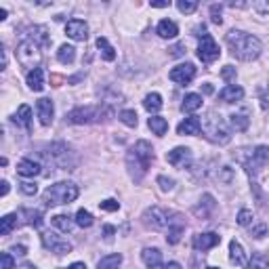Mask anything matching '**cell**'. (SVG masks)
<instances>
[{"label":"cell","instance_id":"6da1fadb","mask_svg":"<svg viewBox=\"0 0 269 269\" xmlns=\"http://www.w3.org/2000/svg\"><path fill=\"white\" fill-rule=\"evenodd\" d=\"M225 40H227L231 55H234L236 59H240V61H253L261 55V51H263V44H261V40L257 38V36L246 34L242 30H231L225 36Z\"/></svg>","mask_w":269,"mask_h":269},{"label":"cell","instance_id":"7a4b0ae2","mask_svg":"<svg viewBox=\"0 0 269 269\" xmlns=\"http://www.w3.org/2000/svg\"><path fill=\"white\" fill-rule=\"evenodd\" d=\"M152 162H154V150L148 141H137L135 148H131L127 154V166L135 181H141L143 175L152 166Z\"/></svg>","mask_w":269,"mask_h":269},{"label":"cell","instance_id":"3957f363","mask_svg":"<svg viewBox=\"0 0 269 269\" xmlns=\"http://www.w3.org/2000/svg\"><path fill=\"white\" fill-rule=\"evenodd\" d=\"M78 198V187L69 181H59L55 185H48L42 193V200L46 206H59V204H69Z\"/></svg>","mask_w":269,"mask_h":269},{"label":"cell","instance_id":"277c9868","mask_svg":"<svg viewBox=\"0 0 269 269\" xmlns=\"http://www.w3.org/2000/svg\"><path fill=\"white\" fill-rule=\"evenodd\" d=\"M112 112L103 105H84V107H76L71 110L65 118L71 124H91V122H99L101 116H110Z\"/></svg>","mask_w":269,"mask_h":269},{"label":"cell","instance_id":"5b68a950","mask_svg":"<svg viewBox=\"0 0 269 269\" xmlns=\"http://www.w3.org/2000/svg\"><path fill=\"white\" fill-rule=\"evenodd\" d=\"M202 129H204L206 137L212 143H221V145H225V143H229V139H231V135H229L227 127L223 124L221 116H217L214 112H208V116L202 122Z\"/></svg>","mask_w":269,"mask_h":269},{"label":"cell","instance_id":"8992f818","mask_svg":"<svg viewBox=\"0 0 269 269\" xmlns=\"http://www.w3.org/2000/svg\"><path fill=\"white\" fill-rule=\"evenodd\" d=\"M17 59H19V63L23 67H30V69H36L42 59V53H40V46L36 44L34 40L26 38L23 42H19V46H17Z\"/></svg>","mask_w":269,"mask_h":269},{"label":"cell","instance_id":"52a82bcc","mask_svg":"<svg viewBox=\"0 0 269 269\" xmlns=\"http://www.w3.org/2000/svg\"><path fill=\"white\" fill-rule=\"evenodd\" d=\"M48 152H51L53 162H55L59 168H63V170H71L76 166V162H78L74 152H71V148H67L65 143H53Z\"/></svg>","mask_w":269,"mask_h":269},{"label":"cell","instance_id":"ba28073f","mask_svg":"<svg viewBox=\"0 0 269 269\" xmlns=\"http://www.w3.org/2000/svg\"><path fill=\"white\" fill-rule=\"evenodd\" d=\"M240 160H242V164L246 166V170L250 175H259L261 168H265L267 162H269V148L267 145H259L255 150H250L248 158H240Z\"/></svg>","mask_w":269,"mask_h":269},{"label":"cell","instance_id":"9c48e42d","mask_svg":"<svg viewBox=\"0 0 269 269\" xmlns=\"http://www.w3.org/2000/svg\"><path fill=\"white\" fill-rule=\"evenodd\" d=\"M170 210L162 208V206H152L143 212V223L152 229H166L170 227Z\"/></svg>","mask_w":269,"mask_h":269},{"label":"cell","instance_id":"30bf717a","mask_svg":"<svg viewBox=\"0 0 269 269\" xmlns=\"http://www.w3.org/2000/svg\"><path fill=\"white\" fill-rule=\"evenodd\" d=\"M200 36V46H198V57L202 63H212V61H217L219 55H221V51L217 46V42H214V38L210 34H206V30Z\"/></svg>","mask_w":269,"mask_h":269},{"label":"cell","instance_id":"8fae6325","mask_svg":"<svg viewBox=\"0 0 269 269\" xmlns=\"http://www.w3.org/2000/svg\"><path fill=\"white\" fill-rule=\"evenodd\" d=\"M42 244L48 250H53L55 255H67V253H71V244L67 240H63L61 236L53 234V231H44V234H42Z\"/></svg>","mask_w":269,"mask_h":269},{"label":"cell","instance_id":"7c38bea8","mask_svg":"<svg viewBox=\"0 0 269 269\" xmlns=\"http://www.w3.org/2000/svg\"><path fill=\"white\" fill-rule=\"evenodd\" d=\"M168 78L177 84H189L195 78V67H193V63H181L170 69Z\"/></svg>","mask_w":269,"mask_h":269},{"label":"cell","instance_id":"4fadbf2b","mask_svg":"<svg viewBox=\"0 0 269 269\" xmlns=\"http://www.w3.org/2000/svg\"><path fill=\"white\" fill-rule=\"evenodd\" d=\"M166 160H168V164H173L175 168H187L191 164V150L189 148H175L173 152L166 154Z\"/></svg>","mask_w":269,"mask_h":269},{"label":"cell","instance_id":"5bb4252c","mask_svg":"<svg viewBox=\"0 0 269 269\" xmlns=\"http://www.w3.org/2000/svg\"><path fill=\"white\" fill-rule=\"evenodd\" d=\"M65 34L69 36L71 40L84 42V40L88 38V26H86L82 19H71V21H67V26H65Z\"/></svg>","mask_w":269,"mask_h":269},{"label":"cell","instance_id":"9a60e30c","mask_svg":"<svg viewBox=\"0 0 269 269\" xmlns=\"http://www.w3.org/2000/svg\"><path fill=\"white\" fill-rule=\"evenodd\" d=\"M36 112H38V118H40V124L42 127H48L53 124V116H55V107H53V101L42 97L36 101Z\"/></svg>","mask_w":269,"mask_h":269},{"label":"cell","instance_id":"2e32d148","mask_svg":"<svg viewBox=\"0 0 269 269\" xmlns=\"http://www.w3.org/2000/svg\"><path fill=\"white\" fill-rule=\"evenodd\" d=\"M221 242L219 234H212V231H206V234H198L193 236V248L195 250H210Z\"/></svg>","mask_w":269,"mask_h":269},{"label":"cell","instance_id":"e0dca14e","mask_svg":"<svg viewBox=\"0 0 269 269\" xmlns=\"http://www.w3.org/2000/svg\"><path fill=\"white\" fill-rule=\"evenodd\" d=\"M200 131H202V120H200V118H195V116L185 118V120L177 127V133H179V135H189V137L200 135Z\"/></svg>","mask_w":269,"mask_h":269},{"label":"cell","instance_id":"ac0fdd59","mask_svg":"<svg viewBox=\"0 0 269 269\" xmlns=\"http://www.w3.org/2000/svg\"><path fill=\"white\" fill-rule=\"evenodd\" d=\"M244 97V88L242 86H236V84H227L223 91L219 93V99L225 101V103H234V101H240Z\"/></svg>","mask_w":269,"mask_h":269},{"label":"cell","instance_id":"d6986e66","mask_svg":"<svg viewBox=\"0 0 269 269\" xmlns=\"http://www.w3.org/2000/svg\"><path fill=\"white\" fill-rule=\"evenodd\" d=\"M17 173H19L21 177H36V175H40V164L34 162V160H30V158H23V160L17 162Z\"/></svg>","mask_w":269,"mask_h":269},{"label":"cell","instance_id":"ffe728a7","mask_svg":"<svg viewBox=\"0 0 269 269\" xmlns=\"http://www.w3.org/2000/svg\"><path fill=\"white\" fill-rule=\"evenodd\" d=\"M28 86L32 88L34 93H40L42 88H44V71L40 67L28 71Z\"/></svg>","mask_w":269,"mask_h":269},{"label":"cell","instance_id":"44dd1931","mask_svg":"<svg viewBox=\"0 0 269 269\" xmlns=\"http://www.w3.org/2000/svg\"><path fill=\"white\" fill-rule=\"evenodd\" d=\"M13 122L30 131L32 129V107L30 105H19V110H17L15 116H13Z\"/></svg>","mask_w":269,"mask_h":269},{"label":"cell","instance_id":"7402d4cb","mask_svg":"<svg viewBox=\"0 0 269 269\" xmlns=\"http://www.w3.org/2000/svg\"><path fill=\"white\" fill-rule=\"evenodd\" d=\"M141 259H143V263H145L150 269H156V267L162 265V253H160L158 248H145L141 253Z\"/></svg>","mask_w":269,"mask_h":269},{"label":"cell","instance_id":"603a6c76","mask_svg":"<svg viewBox=\"0 0 269 269\" xmlns=\"http://www.w3.org/2000/svg\"><path fill=\"white\" fill-rule=\"evenodd\" d=\"M30 40H34L38 46H48L51 44V36L46 34V28L44 26H34L30 30V36H28Z\"/></svg>","mask_w":269,"mask_h":269},{"label":"cell","instance_id":"cb8c5ba5","mask_svg":"<svg viewBox=\"0 0 269 269\" xmlns=\"http://www.w3.org/2000/svg\"><path fill=\"white\" fill-rule=\"evenodd\" d=\"M229 259H231V263H236V265H240V267L246 265L244 248H242V244H240L238 240H231V242H229Z\"/></svg>","mask_w":269,"mask_h":269},{"label":"cell","instance_id":"d4e9b609","mask_svg":"<svg viewBox=\"0 0 269 269\" xmlns=\"http://www.w3.org/2000/svg\"><path fill=\"white\" fill-rule=\"evenodd\" d=\"M156 32H158L160 38H175V36L179 34V28H177L175 21H170V19H162V21L158 23Z\"/></svg>","mask_w":269,"mask_h":269},{"label":"cell","instance_id":"484cf974","mask_svg":"<svg viewBox=\"0 0 269 269\" xmlns=\"http://www.w3.org/2000/svg\"><path fill=\"white\" fill-rule=\"evenodd\" d=\"M148 127L152 129L154 135L164 137L166 131H168V122H166V118H162V116H152V118L148 120Z\"/></svg>","mask_w":269,"mask_h":269},{"label":"cell","instance_id":"4316f807","mask_svg":"<svg viewBox=\"0 0 269 269\" xmlns=\"http://www.w3.org/2000/svg\"><path fill=\"white\" fill-rule=\"evenodd\" d=\"M97 48H99L101 57L105 61H114L116 59V48L107 42V38H103V36H99V38H97Z\"/></svg>","mask_w":269,"mask_h":269},{"label":"cell","instance_id":"83f0119b","mask_svg":"<svg viewBox=\"0 0 269 269\" xmlns=\"http://www.w3.org/2000/svg\"><path fill=\"white\" fill-rule=\"evenodd\" d=\"M57 59L61 63H65V65L74 63V59H76V48L71 46V44H61L59 51H57Z\"/></svg>","mask_w":269,"mask_h":269},{"label":"cell","instance_id":"f1b7e54d","mask_svg":"<svg viewBox=\"0 0 269 269\" xmlns=\"http://www.w3.org/2000/svg\"><path fill=\"white\" fill-rule=\"evenodd\" d=\"M200 107H202V97L195 95V93L185 95V99L181 103V110L183 112H195V110H200Z\"/></svg>","mask_w":269,"mask_h":269},{"label":"cell","instance_id":"f546056e","mask_svg":"<svg viewBox=\"0 0 269 269\" xmlns=\"http://www.w3.org/2000/svg\"><path fill=\"white\" fill-rule=\"evenodd\" d=\"M143 107H145L150 114H156L160 107H162V97H160L158 93H150L145 99H143Z\"/></svg>","mask_w":269,"mask_h":269},{"label":"cell","instance_id":"4dcf8cb0","mask_svg":"<svg viewBox=\"0 0 269 269\" xmlns=\"http://www.w3.org/2000/svg\"><path fill=\"white\" fill-rule=\"evenodd\" d=\"M51 221H53V225H55L59 231H65V234L74 229V221H71V217H67V214H55Z\"/></svg>","mask_w":269,"mask_h":269},{"label":"cell","instance_id":"1f68e13d","mask_svg":"<svg viewBox=\"0 0 269 269\" xmlns=\"http://www.w3.org/2000/svg\"><path fill=\"white\" fill-rule=\"evenodd\" d=\"M120 263H122V255H120V253H118V255H107V257H103V259L99 261L97 269H118Z\"/></svg>","mask_w":269,"mask_h":269},{"label":"cell","instance_id":"d6a6232c","mask_svg":"<svg viewBox=\"0 0 269 269\" xmlns=\"http://www.w3.org/2000/svg\"><path fill=\"white\" fill-rule=\"evenodd\" d=\"M202 200H204V204H200V206H195V208H193V212L198 214V217H208V214H210V210L214 208V198H212L210 193H206V195H204Z\"/></svg>","mask_w":269,"mask_h":269},{"label":"cell","instance_id":"836d02e7","mask_svg":"<svg viewBox=\"0 0 269 269\" xmlns=\"http://www.w3.org/2000/svg\"><path fill=\"white\" fill-rule=\"evenodd\" d=\"M15 225H17V214H5V217L0 219V234L9 236Z\"/></svg>","mask_w":269,"mask_h":269},{"label":"cell","instance_id":"e575fe53","mask_svg":"<svg viewBox=\"0 0 269 269\" xmlns=\"http://www.w3.org/2000/svg\"><path fill=\"white\" fill-rule=\"evenodd\" d=\"M21 214H23V217H28V219H26L28 225H34V227H40V225H42V214H40L38 210L26 208V210H21Z\"/></svg>","mask_w":269,"mask_h":269},{"label":"cell","instance_id":"d590c367","mask_svg":"<svg viewBox=\"0 0 269 269\" xmlns=\"http://www.w3.org/2000/svg\"><path fill=\"white\" fill-rule=\"evenodd\" d=\"M183 236V225H170L166 231V242L168 244H177Z\"/></svg>","mask_w":269,"mask_h":269},{"label":"cell","instance_id":"8d00e7d4","mask_svg":"<svg viewBox=\"0 0 269 269\" xmlns=\"http://www.w3.org/2000/svg\"><path fill=\"white\" fill-rule=\"evenodd\" d=\"M229 122H231V127H234L236 131H246L248 129V118L244 114H231Z\"/></svg>","mask_w":269,"mask_h":269},{"label":"cell","instance_id":"74e56055","mask_svg":"<svg viewBox=\"0 0 269 269\" xmlns=\"http://www.w3.org/2000/svg\"><path fill=\"white\" fill-rule=\"evenodd\" d=\"M120 122H124L127 127L135 129L137 124H139V118H137V114H135L133 110H122V112H120Z\"/></svg>","mask_w":269,"mask_h":269},{"label":"cell","instance_id":"f35d334b","mask_svg":"<svg viewBox=\"0 0 269 269\" xmlns=\"http://www.w3.org/2000/svg\"><path fill=\"white\" fill-rule=\"evenodd\" d=\"M76 225H80V227H91L93 225V214L88 212V210H84V208H80L76 212Z\"/></svg>","mask_w":269,"mask_h":269},{"label":"cell","instance_id":"ab89813d","mask_svg":"<svg viewBox=\"0 0 269 269\" xmlns=\"http://www.w3.org/2000/svg\"><path fill=\"white\" fill-rule=\"evenodd\" d=\"M177 9L181 13H193L195 9H198V3H195V0H179Z\"/></svg>","mask_w":269,"mask_h":269},{"label":"cell","instance_id":"60d3db41","mask_svg":"<svg viewBox=\"0 0 269 269\" xmlns=\"http://www.w3.org/2000/svg\"><path fill=\"white\" fill-rule=\"evenodd\" d=\"M250 269H267V259H265V255L257 253V255L253 257V263H250Z\"/></svg>","mask_w":269,"mask_h":269},{"label":"cell","instance_id":"b9f144b4","mask_svg":"<svg viewBox=\"0 0 269 269\" xmlns=\"http://www.w3.org/2000/svg\"><path fill=\"white\" fill-rule=\"evenodd\" d=\"M250 221H253V212L250 210H240L238 212V225H242V227H246V225H250Z\"/></svg>","mask_w":269,"mask_h":269},{"label":"cell","instance_id":"7bdbcfd3","mask_svg":"<svg viewBox=\"0 0 269 269\" xmlns=\"http://www.w3.org/2000/svg\"><path fill=\"white\" fill-rule=\"evenodd\" d=\"M210 17H212V23H217V26L223 23V17H221V5H212V7H210Z\"/></svg>","mask_w":269,"mask_h":269},{"label":"cell","instance_id":"ee69618b","mask_svg":"<svg viewBox=\"0 0 269 269\" xmlns=\"http://www.w3.org/2000/svg\"><path fill=\"white\" fill-rule=\"evenodd\" d=\"M19 189H21L26 195H34L36 191H38V185H36V183H30V181H23V183H19Z\"/></svg>","mask_w":269,"mask_h":269},{"label":"cell","instance_id":"f6af8a7d","mask_svg":"<svg viewBox=\"0 0 269 269\" xmlns=\"http://www.w3.org/2000/svg\"><path fill=\"white\" fill-rule=\"evenodd\" d=\"M158 183H160V189H162V191H170L173 185H175L173 179H166V177H162V175L158 177Z\"/></svg>","mask_w":269,"mask_h":269},{"label":"cell","instance_id":"bcb514c9","mask_svg":"<svg viewBox=\"0 0 269 269\" xmlns=\"http://www.w3.org/2000/svg\"><path fill=\"white\" fill-rule=\"evenodd\" d=\"M221 76H223V80H227V82L236 80V67H231V65H225V67H223V71H221Z\"/></svg>","mask_w":269,"mask_h":269},{"label":"cell","instance_id":"7dc6e473","mask_svg":"<svg viewBox=\"0 0 269 269\" xmlns=\"http://www.w3.org/2000/svg\"><path fill=\"white\" fill-rule=\"evenodd\" d=\"M99 206H101V210H110L112 212V210H118L120 208V202H116V200L110 198V200H103Z\"/></svg>","mask_w":269,"mask_h":269},{"label":"cell","instance_id":"c3c4849f","mask_svg":"<svg viewBox=\"0 0 269 269\" xmlns=\"http://www.w3.org/2000/svg\"><path fill=\"white\" fill-rule=\"evenodd\" d=\"M253 9H255L257 13H261V15L269 13V0H263V3H253Z\"/></svg>","mask_w":269,"mask_h":269},{"label":"cell","instance_id":"681fc988","mask_svg":"<svg viewBox=\"0 0 269 269\" xmlns=\"http://www.w3.org/2000/svg\"><path fill=\"white\" fill-rule=\"evenodd\" d=\"M13 267H15L13 255H9V253H3V269H13Z\"/></svg>","mask_w":269,"mask_h":269},{"label":"cell","instance_id":"f907efd6","mask_svg":"<svg viewBox=\"0 0 269 269\" xmlns=\"http://www.w3.org/2000/svg\"><path fill=\"white\" fill-rule=\"evenodd\" d=\"M265 234H267V225L259 223V225H255V227H253V236H255V238H263Z\"/></svg>","mask_w":269,"mask_h":269},{"label":"cell","instance_id":"816d5d0a","mask_svg":"<svg viewBox=\"0 0 269 269\" xmlns=\"http://www.w3.org/2000/svg\"><path fill=\"white\" fill-rule=\"evenodd\" d=\"M103 234H105V240H112L114 234H116V229L112 225H103Z\"/></svg>","mask_w":269,"mask_h":269},{"label":"cell","instance_id":"f5cc1de1","mask_svg":"<svg viewBox=\"0 0 269 269\" xmlns=\"http://www.w3.org/2000/svg\"><path fill=\"white\" fill-rule=\"evenodd\" d=\"M11 253H15V255L23 257V255H26V246H13V250H11Z\"/></svg>","mask_w":269,"mask_h":269},{"label":"cell","instance_id":"db71d44e","mask_svg":"<svg viewBox=\"0 0 269 269\" xmlns=\"http://www.w3.org/2000/svg\"><path fill=\"white\" fill-rule=\"evenodd\" d=\"M162 269H183V267L179 265V263H175V261H173V263H166V265H164Z\"/></svg>","mask_w":269,"mask_h":269},{"label":"cell","instance_id":"11a10c76","mask_svg":"<svg viewBox=\"0 0 269 269\" xmlns=\"http://www.w3.org/2000/svg\"><path fill=\"white\" fill-rule=\"evenodd\" d=\"M154 9H164V7H170V3H152Z\"/></svg>","mask_w":269,"mask_h":269},{"label":"cell","instance_id":"9f6ffc18","mask_svg":"<svg viewBox=\"0 0 269 269\" xmlns=\"http://www.w3.org/2000/svg\"><path fill=\"white\" fill-rule=\"evenodd\" d=\"M67 269H86V265L84 263H71Z\"/></svg>","mask_w":269,"mask_h":269},{"label":"cell","instance_id":"6f0895ef","mask_svg":"<svg viewBox=\"0 0 269 269\" xmlns=\"http://www.w3.org/2000/svg\"><path fill=\"white\" fill-rule=\"evenodd\" d=\"M51 80H53V86H59V82H63L61 76H51Z\"/></svg>","mask_w":269,"mask_h":269},{"label":"cell","instance_id":"680465c9","mask_svg":"<svg viewBox=\"0 0 269 269\" xmlns=\"http://www.w3.org/2000/svg\"><path fill=\"white\" fill-rule=\"evenodd\" d=\"M181 48H183V46H181V44H177V46H175V48H173V55H175V57H177V55H181V53H183V51H181Z\"/></svg>","mask_w":269,"mask_h":269},{"label":"cell","instance_id":"91938a15","mask_svg":"<svg viewBox=\"0 0 269 269\" xmlns=\"http://www.w3.org/2000/svg\"><path fill=\"white\" fill-rule=\"evenodd\" d=\"M0 185H3V195H7L9 193V181H3Z\"/></svg>","mask_w":269,"mask_h":269},{"label":"cell","instance_id":"94428289","mask_svg":"<svg viewBox=\"0 0 269 269\" xmlns=\"http://www.w3.org/2000/svg\"><path fill=\"white\" fill-rule=\"evenodd\" d=\"M7 19V9H0V21Z\"/></svg>","mask_w":269,"mask_h":269},{"label":"cell","instance_id":"6125c7cd","mask_svg":"<svg viewBox=\"0 0 269 269\" xmlns=\"http://www.w3.org/2000/svg\"><path fill=\"white\" fill-rule=\"evenodd\" d=\"M19 269H36V267H34V265H32V263H23V265H21V267H19Z\"/></svg>","mask_w":269,"mask_h":269},{"label":"cell","instance_id":"be15d7a7","mask_svg":"<svg viewBox=\"0 0 269 269\" xmlns=\"http://www.w3.org/2000/svg\"><path fill=\"white\" fill-rule=\"evenodd\" d=\"M204 93H212V86L210 84H204Z\"/></svg>","mask_w":269,"mask_h":269},{"label":"cell","instance_id":"e7e4bbea","mask_svg":"<svg viewBox=\"0 0 269 269\" xmlns=\"http://www.w3.org/2000/svg\"><path fill=\"white\" fill-rule=\"evenodd\" d=\"M206 269H217V267H206Z\"/></svg>","mask_w":269,"mask_h":269}]
</instances>
